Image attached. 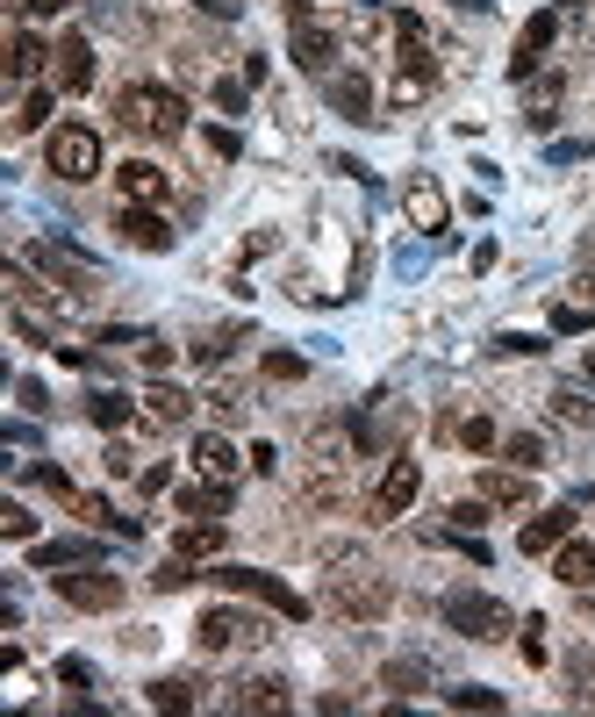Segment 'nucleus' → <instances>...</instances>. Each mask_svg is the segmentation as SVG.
I'll use <instances>...</instances> for the list:
<instances>
[{
  "label": "nucleus",
  "instance_id": "53",
  "mask_svg": "<svg viewBox=\"0 0 595 717\" xmlns=\"http://www.w3.org/2000/svg\"><path fill=\"white\" fill-rule=\"evenodd\" d=\"M582 624H588V632H595V596H588V603H582Z\"/></svg>",
  "mask_w": 595,
  "mask_h": 717
},
{
  "label": "nucleus",
  "instance_id": "55",
  "mask_svg": "<svg viewBox=\"0 0 595 717\" xmlns=\"http://www.w3.org/2000/svg\"><path fill=\"white\" fill-rule=\"evenodd\" d=\"M588 380H595V352H588Z\"/></svg>",
  "mask_w": 595,
  "mask_h": 717
},
{
  "label": "nucleus",
  "instance_id": "16",
  "mask_svg": "<svg viewBox=\"0 0 595 717\" xmlns=\"http://www.w3.org/2000/svg\"><path fill=\"white\" fill-rule=\"evenodd\" d=\"M237 467L244 460H237V445L223 431H202V438H194V474H202V481H223V488H230Z\"/></svg>",
  "mask_w": 595,
  "mask_h": 717
},
{
  "label": "nucleus",
  "instance_id": "29",
  "mask_svg": "<svg viewBox=\"0 0 595 717\" xmlns=\"http://www.w3.org/2000/svg\"><path fill=\"white\" fill-rule=\"evenodd\" d=\"M502 452H510V460L524 467V474H538V467H545V438H538V431H516V438H510V445H502Z\"/></svg>",
  "mask_w": 595,
  "mask_h": 717
},
{
  "label": "nucleus",
  "instance_id": "23",
  "mask_svg": "<svg viewBox=\"0 0 595 717\" xmlns=\"http://www.w3.org/2000/svg\"><path fill=\"white\" fill-rule=\"evenodd\" d=\"M553 574H560V582H567V588H595V545L567 539V545H560V553H553Z\"/></svg>",
  "mask_w": 595,
  "mask_h": 717
},
{
  "label": "nucleus",
  "instance_id": "1",
  "mask_svg": "<svg viewBox=\"0 0 595 717\" xmlns=\"http://www.w3.org/2000/svg\"><path fill=\"white\" fill-rule=\"evenodd\" d=\"M115 122L136 136H158V144H173V136H187V101L173 94V86H122L115 94Z\"/></svg>",
  "mask_w": 595,
  "mask_h": 717
},
{
  "label": "nucleus",
  "instance_id": "47",
  "mask_svg": "<svg viewBox=\"0 0 595 717\" xmlns=\"http://www.w3.org/2000/svg\"><path fill=\"white\" fill-rule=\"evenodd\" d=\"M37 481H43V488H51V495H58V502H72V481H65V474H58V467H37Z\"/></svg>",
  "mask_w": 595,
  "mask_h": 717
},
{
  "label": "nucleus",
  "instance_id": "9",
  "mask_svg": "<svg viewBox=\"0 0 595 717\" xmlns=\"http://www.w3.org/2000/svg\"><path fill=\"white\" fill-rule=\"evenodd\" d=\"M402 208H409V223H417L423 237H445V223H452V202H445V187H438L431 173H409V187H402Z\"/></svg>",
  "mask_w": 595,
  "mask_h": 717
},
{
  "label": "nucleus",
  "instance_id": "36",
  "mask_svg": "<svg viewBox=\"0 0 595 717\" xmlns=\"http://www.w3.org/2000/svg\"><path fill=\"white\" fill-rule=\"evenodd\" d=\"M460 445L466 452H495V423H488V417H466L460 423Z\"/></svg>",
  "mask_w": 595,
  "mask_h": 717
},
{
  "label": "nucleus",
  "instance_id": "2",
  "mask_svg": "<svg viewBox=\"0 0 595 717\" xmlns=\"http://www.w3.org/2000/svg\"><path fill=\"white\" fill-rule=\"evenodd\" d=\"M445 624L452 632H466V638H510L516 632V617H510V603H495V596H481V588H452L445 596Z\"/></svg>",
  "mask_w": 595,
  "mask_h": 717
},
{
  "label": "nucleus",
  "instance_id": "31",
  "mask_svg": "<svg viewBox=\"0 0 595 717\" xmlns=\"http://www.w3.org/2000/svg\"><path fill=\"white\" fill-rule=\"evenodd\" d=\"M553 417L560 423H595V402H588V395H574V388H553Z\"/></svg>",
  "mask_w": 595,
  "mask_h": 717
},
{
  "label": "nucleus",
  "instance_id": "12",
  "mask_svg": "<svg viewBox=\"0 0 595 717\" xmlns=\"http://www.w3.org/2000/svg\"><path fill=\"white\" fill-rule=\"evenodd\" d=\"M230 710L237 717H280V710H295V696H287L280 675H252V682H237V689H230Z\"/></svg>",
  "mask_w": 595,
  "mask_h": 717
},
{
  "label": "nucleus",
  "instance_id": "5",
  "mask_svg": "<svg viewBox=\"0 0 595 717\" xmlns=\"http://www.w3.org/2000/svg\"><path fill=\"white\" fill-rule=\"evenodd\" d=\"M417 488H423V467L409 460V452H394L388 474H380V488H373V502H366V516H373V524H394V516L417 502Z\"/></svg>",
  "mask_w": 595,
  "mask_h": 717
},
{
  "label": "nucleus",
  "instance_id": "13",
  "mask_svg": "<svg viewBox=\"0 0 595 717\" xmlns=\"http://www.w3.org/2000/svg\"><path fill=\"white\" fill-rule=\"evenodd\" d=\"M553 37H560V14H553V8L531 14L524 37H516V51H510V80H531V72H538V58L553 51Z\"/></svg>",
  "mask_w": 595,
  "mask_h": 717
},
{
  "label": "nucleus",
  "instance_id": "48",
  "mask_svg": "<svg viewBox=\"0 0 595 717\" xmlns=\"http://www.w3.org/2000/svg\"><path fill=\"white\" fill-rule=\"evenodd\" d=\"M252 474H280V452H273V445H252Z\"/></svg>",
  "mask_w": 595,
  "mask_h": 717
},
{
  "label": "nucleus",
  "instance_id": "17",
  "mask_svg": "<svg viewBox=\"0 0 595 717\" xmlns=\"http://www.w3.org/2000/svg\"><path fill=\"white\" fill-rule=\"evenodd\" d=\"M324 94H330V109H338V115L373 122V86H366V72H330Z\"/></svg>",
  "mask_w": 595,
  "mask_h": 717
},
{
  "label": "nucleus",
  "instance_id": "44",
  "mask_svg": "<svg viewBox=\"0 0 595 717\" xmlns=\"http://www.w3.org/2000/svg\"><path fill=\"white\" fill-rule=\"evenodd\" d=\"M14 395H22V409H29V417H43V409H51V395H43L37 380H22V388H14Z\"/></svg>",
  "mask_w": 595,
  "mask_h": 717
},
{
  "label": "nucleus",
  "instance_id": "15",
  "mask_svg": "<svg viewBox=\"0 0 595 717\" xmlns=\"http://www.w3.org/2000/svg\"><path fill=\"white\" fill-rule=\"evenodd\" d=\"M567 539H574V510H567V502H560V510H538L524 531H516V545H524V553H560Z\"/></svg>",
  "mask_w": 595,
  "mask_h": 717
},
{
  "label": "nucleus",
  "instance_id": "3",
  "mask_svg": "<svg viewBox=\"0 0 595 717\" xmlns=\"http://www.w3.org/2000/svg\"><path fill=\"white\" fill-rule=\"evenodd\" d=\"M43 165H51L58 180H94L101 173V136L86 130V122H65V130H51V144H43Z\"/></svg>",
  "mask_w": 595,
  "mask_h": 717
},
{
  "label": "nucleus",
  "instance_id": "8",
  "mask_svg": "<svg viewBox=\"0 0 595 717\" xmlns=\"http://www.w3.org/2000/svg\"><path fill=\"white\" fill-rule=\"evenodd\" d=\"M51 588H58V603H72V610H115L122 603V582H115V574H101V567L51 574Z\"/></svg>",
  "mask_w": 595,
  "mask_h": 717
},
{
  "label": "nucleus",
  "instance_id": "11",
  "mask_svg": "<svg viewBox=\"0 0 595 717\" xmlns=\"http://www.w3.org/2000/svg\"><path fill=\"white\" fill-rule=\"evenodd\" d=\"M115 231H122V244H136V252H173V223H165L158 208H144V202H122Z\"/></svg>",
  "mask_w": 595,
  "mask_h": 717
},
{
  "label": "nucleus",
  "instance_id": "33",
  "mask_svg": "<svg viewBox=\"0 0 595 717\" xmlns=\"http://www.w3.org/2000/svg\"><path fill=\"white\" fill-rule=\"evenodd\" d=\"M0 531H8L14 545H29V539H37V516H29L22 502H0Z\"/></svg>",
  "mask_w": 595,
  "mask_h": 717
},
{
  "label": "nucleus",
  "instance_id": "34",
  "mask_svg": "<svg viewBox=\"0 0 595 717\" xmlns=\"http://www.w3.org/2000/svg\"><path fill=\"white\" fill-rule=\"evenodd\" d=\"M187 582H194V560L187 553H173L158 574H151V588H165V596H173V588H187Z\"/></svg>",
  "mask_w": 595,
  "mask_h": 717
},
{
  "label": "nucleus",
  "instance_id": "52",
  "mask_svg": "<svg viewBox=\"0 0 595 717\" xmlns=\"http://www.w3.org/2000/svg\"><path fill=\"white\" fill-rule=\"evenodd\" d=\"M574 287H582V309H595V273H582Z\"/></svg>",
  "mask_w": 595,
  "mask_h": 717
},
{
  "label": "nucleus",
  "instance_id": "21",
  "mask_svg": "<svg viewBox=\"0 0 595 717\" xmlns=\"http://www.w3.org/2000/svg\"><path fill=\"white\" fill-rule=\"evenodd\" d=\"M223 545H230V531L216 524V516H194V524H179V539H173V553H187V560H216Z\"/></svg>",
  "mask_w": 595,
  "mask_h": 717
},
{
  "label": "nucleus",
  "instance_id": "46",
  "mask_svg": "<svg viewBox=\"0 0 595 717\" xmlns=\"http://www.w3.org/2000/svg\"><path fill=\"white\" fill-rule=\"evenodd\" d=\"M144 366H151V373H165V366H173V345H158V338H144Z\"/></svg>",
  "mask_w": 595,
  "mask_h": 717
},
{
  "label": "nucleus",
  "instance_id": "14",
  "mask_svg": "<svg viewBox=\"0 0 595 717\" xmlns=\"http://www.w3.org/2000/svg\"><path fill=\"white\" fill-rule=\"evenodd\" d=\"M115 187H122V202L158 208L165 194H173V173H165V165H151V158H130V165H115Z\"/></svg>",
  "mask_w": 595,
  "mask_h": 717
},
{
  "label": "nucleus",
  "instance_id": "50",
  "mask_svg": "<svg viewBox=\"0 0 595 717\" xmlns=\"http://www.w3.org/2000/svg\"><path fill=\"white\" fill-rule=\"evenodd\" d=\"M208 151H216V158H237V130H208Z\"/></svg>",
  "mask_w": 595,
  "mask_h": 717
},
{
  "label": "nucleus",
  "instance_id": "42",
  "mask_svg": "<svg viewBox=\"0 0 595 717\" xmlns=\"http://www.w3.org/2000/svg\"><path fill=\"white\" fill-rule=\"evenodd\" d=\"M65 8H72V0H22L29 22H51V14H65Z\"/></svg>",
  "mask_w": 595,
  "mask_h": 717
},
{
  "label": "nucleus",
  "instance_id": "22",
  "mask_svg": "<svg viewBox=\"0 0 595 717\" xmlns=\"http://www.w3.org/2000/svg\"><path fill=\"white\" fill-rule=\"evenodd\" d=\"M187 409H194V395H187V388H173V380H158V388L144 395V423H158V431L187 423Z\"/></svg>",
  "mask_w": 595,
  "mask_h": 717
},
{
  "label": "nucleus",
  "instance_id": "6",
  "mask_svg": "<svg viewBox=\"0 0 595 717\" xmlns=\"http://www.w3.org/2000/svg\"><path fill=\"white\" fill-rule=\"evenodd\" d=\"M394 603V588H388V574H338V582H330V610H338V617H380V610Z\"/></svg>",
  "mask_w": 595,
  "mask_h": 717
},
{
  "label": "nucleus",
  "instance_id": "45",
  "mask_svg": "<svg viewBox=\"0 0 595 717\" xmlns=\"http://www.w3.org/2000/svg\"><path fill=\"white\" fill-rule=\"evenodd\" d=\"M538 632H545V624H538V617H531V624H524V660H531V667H538V660H545V638H538Z\"/></svg>",
  "mask_w": 595,
  "mask_h": 717
},
{
  "label": "nucleus",
  "instance_id": "18",
  "mask_svg": "<svg viewBox=\"0 0 595 717\" xmlns=\"http://www.w3.org/2000/svg\"><path fill=\"white\" fill-rule=\"evenodd\" d=\"M330 58H338V37H330L316 14H309V22H295V65L301 72H330Z\"/></svg>",
  "mask_w": 595,
  "mask_h": 717
},
{
  "label": "nucleus",
  "instance_id": "7",
  "mask_svg": "<svg viewBox=\"0 0 595 717\" xmlns=\"http://www.w3.org/2000/svg\"><path fill=\"white\" fill-rule=\"evenodd\" d=\"M216 582H223V588H237V596H258L266 610H280V617H309V603H301L295 588L273 582V574H258V567H223Z\"/></svg>",
  "mask_w": 595,
  "mask_h": 717
},
{
  "label": "nucleus",
  "instance_id": "20",
  "mask_svg": "<svg viewBox=\"0 0 595 717\" xmlns=\"http://www.w3.org/2000/svg\"><path fill=\"white\" fill-rule=\"evenodd\" d=\"M560 101H567V80H560V72H538V86L524 94V122H531V130H553Z\"/></svg>",
  "mask_w": 595,
  "mask_h": 717
},
{
  "label": "nucleus",
  "instance_id": "27",
  "mask_svg": "<svg viewBox=\"0 0 595 717\" xmlns=\"http://www.w3.org/2000/svg\"><path fill=\"white\" fill-rule=\"evenodd\" d=\"M179 510H187V516H223V510H230V488H223V481H208V488H179Z\"/></svg>",
  "mask_w": 595,
  "mask_h": 717
},
{
  "label": "nucleus",
  "instance_id": "54",
  "mask_svg": "<svg viewBox=\"0 0 595 717\" xmlns=\"http://www.w3.org/2000/svg\"><path fill=\"white\" fill-rule=\"evenodd\" d=\"M460 8H488V0H460Z\"/></svg>",
  "mask_w": 595,
  "mask_h": 717
},
{
  "label": "nucleus",
  "instance_id": "19",
  "mask_svg": "<svg viewBox=\"0 0 595 717\" xmlns=\"http://www.w3.org/2000/svg\"><path fill=\"white\" fill-rule=\"evenodd\" d=\"M58 86H65V94H86V86H94V43L86 37L58 43Z\"/></svg>",
  "mask_w": 595,
  "mask_h": 717
},
{
  "label": "nucleus",
  "instance_id": "4",
  "mask_svg": "<svg viewBox=\"0 0 595 717\" xmlns=\"http://www.w3.org/2000/svg\"><path fill=\"white\" fill-rule=\"evenodd\" d=\"M194 638H202V653H252V646H266V624L244 617V610H208L194 624Z\"/></svg>",
  "mask_w": 595,
  "mask_h": 717
},
{
  "label": "nucleus",
  "instance_id": "40",
  "mask_svg": "<svg viewBox=\"0 0 595 717\" xmlns=\"http://www.w3.org/2000/svg\"><path fill=\"white\" fill-rule=\"evenodd\" d=\"M266 380H301V359L295 352H266Z\"/></svg>",
  "mask_w": 595,
  "mask_h": 717
},
{
  "label": "nucleus",
  "instance_id": "28",
  "mask_svg": "<svg viewBox=\"0 0 595 717\" xmlns=\"http://www.w3.org/2000/svg\"><path fill=\"white\" fill-rule=\"evenodd\" d=\"M151 710H194V682H179V675L151 682Z\"/></svg>",
  "mask_w": 595,
  "mask_h": 717
},
{
  "label": "nucleus",
  "instance_id": "35",
  "mask_svg": "<svg viewBox=\"0 0 595 717\" xmlns=\"http://www.w3.org/2000/svg\"><path fill=\"white\" fill-rule=\"evenodd\" d=\"M43 122H51V94L37 86V94H29L22 109H14V130H43Z\"/></svg>",
  "mask_w": 595,
  "mask_h": 717
},
{
  "label": "nucleus",
  "instance_id": "38",
  "mask_svg": "<svg viewBox=\"0 0 595 717\" xmlns=\"http://www.w3.org/2000/svg\"><path fill=\"white\" fill-rule=\"evenodd\" d=\"M72 510H80V516H86V524H101V531H115V510H109V502H101V495H72Z\"/></svg>",
  "mask_w": 595,
  "mask_h": 717
},
{
  "label": "nucleus",
  "instance_id": "26",
  "mask_svg": "<svg viewBox=\"0 0 595 717\" xmlns=\"http://www.w3.org/2000/svg\"><path fill=\"white\" fill-rule=\"evenodd\" d=\"M86 417H94L101 431H122V423H130L136 409H130V395H115V388H94V395H86Z\"/></svg>",
  "mask_w": 595,
  "mask_h": 717
},
{
  "label": "nucleus",
  "instance_id": "24",
  "mask_svg": "<svg viewBox=\"0 0 595 717\" xmlns=\"http://www.w3.org/2000/svg\"><path fill=\"white\" fill-rule=\"evenodd\" d=\"M474 495H488L495 510H524V502H531V481H524V467H516V474H502V467H495V474H481Z\"/></svg>",
  "mask_w": 595,
  "mask_h": 717
},
{
  "label": "nucleus",
  "instance_id": "37",
  "mask_svg": "<svg viewBox=\"0 0 595 717\" xmlns=\"http://www.w3.org/2000/svg\"><path fill=\"white\" fill-rule=\"evenodd\" d=\"M380 682H388V689H423V660H388V675H380Z\"/></svg>",
  "mask_w": 595,
  "mask_h": 717
},
{
  "label": "nucleus",
  "instance_id": "49",
  "mask_svg": "<svg viewBox=\"0 0 595 717\" xmlns=\"http://www.w3.org/2000/svg\"><path fill=\"white\" fill-rule=\"evenodd\" d=\"M194 8H202V14H223V22H237L244 0H194Z\"/></svg>",
  "mask_w": 595,
  "mask_h": 717
},
{
  "label": "nucleus",
  "instance_id": "10",
  "mask_svg": "<svg viewBox=\"0 0 595 717\" xmlns=\"http://www.w3.org/2000/svg\"><path fill=\"white\" fill-rule=\"evenodd\" d=\"M29 266H43V273H51V280H58V287H65V295H72V301H86V295H94V287H101V273H94V266H86V258H72V252H58V244H29Z\"/></svg>",
  "mask_w": 595,
  "mask_h": 717
},
{
  "label": "nucleus",
  "instance_id": "39",
  "mask_svg": "<svg viewBox=\"0 0 595 717\" xmlns=\"http://www.w3.org/2000/svg\"><path fill=\"white\" fill-rule=\"evenodd\" d=\"M452 524H460V531H481V524H488V495H474V502H452Z\"/></svg>",
  "mask_w": 595,
  "mask_h": 717
},
{
  "label": "nucleus",
  "instance_id": "32",
  "mask_svg": "<svg viewBox=\"0 0 595 717\" xmlns=\"http://www.w3.org/2000/svg\"><path fill=\"white\" fill-rule=\"evenodd\" d=\"M431 80L438 72H394V109H417V101L431 94Z\"/></svg>",
  "mask_w": 595,
  "mask_h": 717
},
{
  "label": "nucleus",
  "instance_id": "43",
  "mask_svg": "<svg viewBox=\"0 0 595 717\" xmlns=\"http://www.w3.org/2000/svg\"><path fill=\"white\" fill-rule=\"evenodd\" d=\"M495 352H545V338H524V330H510V338H495Z\"/></svg>",
  "mask_w": 595,
  "mask_h": 717
},
{
  "label": "nucleus",
  "instance_id": "51",
  "mask_svg": "<svg viewBox=\"0 0 595 717\" xmlns=\"http://www.w3.org/2000/svg\"><path fill=\"white\" fill-rule=\"evenodd\" d=\"M165 481H173V467H144V474H136V488H144V495H158Z\"/></svg>",
  "mask_w": 595,
  "mask_h": 717
},
{
  "label": "nucleus",
  "instance_id": "41",
  "mask_svg": "<svg viewBox=\"0 0 595 717\" xmlns=\"http://www.w3.org/2000/svg\"><path fill=\"white\" fill-rule=\"evenodd\" d=\"M244 94H252V86H244V80H216V109H244Z\"/></svg>",
  "mask_w": 595,
  "mask_h": 717
},
{
  "label": "nucleus",
  "instance_id": "25",
  "mask_svg": "<svg viewBox=\"0 0 595 717\" xmlns=\"http://www.w3.org/2000/svg\"><path fill=\"white\" fill-rule=\"evenodd\" d=\"M43 58H51V51H43V37L14 29V37H8V80H37V72H43Z\"/></svg>",
  "mask_w": 595,
  "mask_h": 717
},
{
  "label": "nucleus",
  "instance_id": "30",
  "mask_svg": "<svg viewBox=\"0 0 595 717\" xmlns=\"http://www.w3.org/2000/svg\"><path fill=\"white\" fill-rule=\"evenodd\" d=\"M452 710H502V689H481V682H466V689H445Z\"/></svg>",
  "mask_w": 595,
  "mask_h": 717
}]
</instances>
